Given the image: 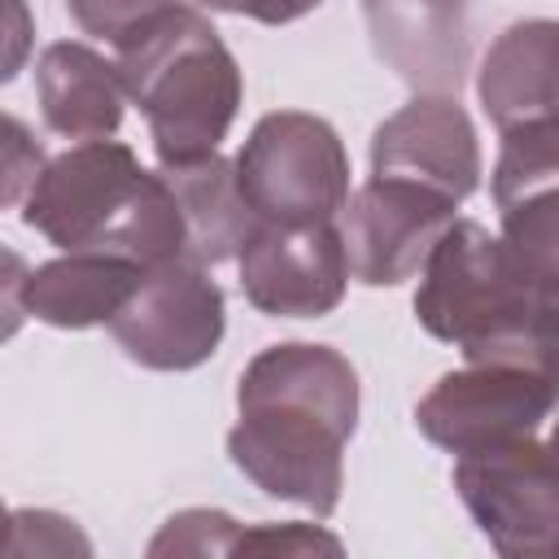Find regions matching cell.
I'll list each match as a JSON object with an SVG mask.
<instances>
[{"instance_id":"obj_1","label":"cell","mask_w":559,"mask_h":559,"mask_svg":"<svg viewBox=\"0 0 559 559\" xmlns=\"http://www.w3.org/2000/svg\"><path fill=\"white\" fill-rule=\"evenodd\" d=\"M358 428L354 362L314 341H280L249 358L236 384L227 459L266 498L328 520L345 489V445Z\"/></svg>"},{"instance_id":"obj_2","label":"cell","mask_w":559,"mask_h":559,"mask_svg":"<svg viewBox=\"0 0 559 559\" xmlns=\"http://www.w3.org/2000/svg\"><path fill=\"white\" fill-rule=\"evenodd\" d=\"M22 223L61 253L100 249L144 271L183 258V210L162 170H144L122 140H83L48 157L22 197Z\"/></svg>"},{"instance_id":"obj_3","label":"cell","mask_w":559,"mask_h":559,"mask_svg":"<svg viewBox=\"0 0 559 559\" xmlns=\"http://www.w3.org/2000/svg\"><path fill=\"white\" fill-rule=\"evenodd\" d=\"M118 70L162 166L218 153L245 100V79L201 9L175 0L118 48Z\"/></svg>"},{"instance_id":"obj_4","label":"cell","mask_w":559,"mask_h":559,"mask_svg":"<svg viewBox=\"0 0 559 559\" xmlns=\"http://www.w3.org/2000/svg\"><path fill=\"white\" fill-rule=\"evenodd\" d=\"M236 179L262 223H332L349 201V157L336 127L306 109L262 114L236 153Z\"/></svg>"},{"instance_id":"obj_5","label":"cell","mask_w":559,"mask_h":559,"mask_svg":"<svg viewBox=\"0 0 559 559\" xmlns=\"http://www.w3.org/2000/svg\"><path fill=\"white\" fill-rule=\"evenodd\" d=\"M454 493L507 559H559V450L533 437L459 454Z\"/></svg>"},{"instance_id":"obj_6","label":"cell","mask_w":559,"mask_h":559,"mask_svg":"<svg viewBox=\"0 0 559 559\" xmlns=\"http://www.w3.org/2000/svg\"><path fill=\"white\" fill-rule=\"evenodd\" d=\"M227 328V297L210 266L170 258L140 275L127 306L109 319L118 349L148 371H192L214 358Z\"/></svg>"},{"instance_id":"obj_7","label":"cell","mask_w":559,"mask_h":559,"mask_svg":"<svg viewBox=\"0 0 559 559\" xmlns=\"http://www.w3.org/2000/svg\"><path fill=\"white\" fill-rule=\"evenodd\" d=\"M555 406L559 393L546 376L520 362H467L415 402V428L450 454H476L533 437Z\"/></svg>"},{"instance_id":"obj_8","label":"cell","mask_w":559,"mask_h":559,"mask_svg":"<svg viewBox=\"0 0 559 559\" xmlns=\"http://www.w3.org/2000/svg\"><path fill=\"white\" fill-rule=\"evenodd\" d=\"M463 201L397 175H371L349 192L341 210V236L349 253V275L367 288H393L424 271L441 231L459 218Z\"/></svg>"},{"instance_id":"obj_9","label":"cell","mask_w":559,"mask_h":559,"mask_svg":"<svg viewBox=\"0 0 559 559\" xmlns=\"http://www.w3.org/2000/svg\"><path fill=\"white\" fill-rule=\"evenodd\" d=\"M240 293L253 310L271 319H323L345 301L349 253L332 223L275 227L262 223L258 236L236 258Z\"/></svg>"},{"instance_id":"obj_10","label":"cell","mask_w":559,"mask_h":559,"mask_svg":"<svg viewBox=\"0 0 559 559\" xmlns=\"http://www.w3.org/2000/svg\"><path fill=\"white\" fill-rule=\"evenodd\" d=\"M489 188L515 266L542 293H559V135L507 131Z\"/></svg>"},{"instance_id":"obj_11","label":"cell","mask_w":559,"mask_h":559,"mask_svg":"<svg viewBox=\"0 0 559 559\" xmlns=\"http://www.w3.org/2000/svg\"><path fill=\"white\" fill-rule=\"evenodd\" d=\"M371 175L419 179L454 201L480 188V140L450 92H419L371 135Z\"/></svg>"},{"instance_id":"obj_12","label":"cell","mask_w":559,"mask_h":559,"mask_svg":"<svg viewBox=\"0 0 559 559\" xmlns=\"http://www.w3.org/2000/svg\"><path fill=\"white\" fill-rule=\"evenodd\" d=\"M476 96L498 135H559V17L511 22L480 61Z\"/></svg>"},{"instance_id":"obj_13","label":"cell","mask_w":559,"mask_h":559,"mask_svg":"<svg viewBox=\"0 0 559 559\" xmlns=\"http://www.w3.org/2000/svg\"><path fill=\"white\" fill-rule=\"evenodd\" d=\"M140 275L144 266L131 258L100 253V249H74V253L31 266L26 275H9L4 306H9V319L31 314L61 332H79L96 323L109 328V319L135 293Z\"/></svg>"},{"instance_id":"obj_14","label":"cell","mask_w":559,"mask_h":559,"mask_svg":"<svg viewBox=\"0 0 559 559\" xmlns=\"http://www.w3.org/2000/svg\"><path fill=\"white\" fill-rule=\"evenodd\" d=\"M467 0H362L371 44L397 79L419 92H450L467 70Z\"/></svg>"},{"instance_id":"obj_15","label":"cell","mask_w":559,"mask_h":559,"mask_svg":"<svg viewBox=\"0 0 559 559\" xmlns=\"http://www.w3.org/2000/svg\"><path fill=\"white\" fill-rule=\"evenodd\" d=\"M35 92L48 131L83 144L114 140L122 127L127 83L118 61H105L96 48L79 39H57L35 61Z\"/></svg>"},{"instance_id":"obj_16","label":"cell","mask_w":559,"mask_h":559,"mask_svg":"<svg viewBox=\"0 0 559 559\" xmlns=\"http://www.w3.org/2000/svg\"><path fill=\"white\" fill-rule=\"evenodd\" d=\"M162 175L170 179L183 210V231H188L183 258L201 266L240 258L245 245L258 236L262 218L236 179V162H227L223 153H210L197 162L162 166Z\"/></svg>"},{"instance_id":"obj_17","label":"cell","mask_w":559,"mask_h":559,"mask_svg":"<svg viewBox=\"0 0 559 559\" xmlns=\"http://www.w3.org/2000/svg\"><path fill=\"white\" fill-rule=\"evenodd\" d=\"M245 524H236L227 511L192 507L162 524V533L148 542V555H231Z\"/></svg>"},{"instance_id":"obj_18","label":"cell","mask_w":559,"mask_h":559,"mask_svg":"<svg viewBox=\"0 0 559 559\" xmlns=\"http://www.w3.org/2000/svg\"><path fill=\"white\" fill-rule=\"evenodd\" d=\"M175 0H66V9H70V17L87 31V35H96V39H105V44H114V48H122L127 39H135L157 13H166Z\"/></svg>"},{"instance_id":"obj_19","label":"cell","mask_w":559,"mask_h":559,"mask_svg":"<svg viewBox=\"0 0 559 559\" xmlns=\"http://www.w3.org/2000/svg\"><path fill=\"white\" fill-rule=\"evenodd\" d=\"M266 550V555H310V550H332L341 555V537L310 528V524H245L236 537V550Z\"/></svg>"},{"instance_id":"obj_20","label":"cell","mask_w":559,"mask_h":559,"mask_svg":"<svg viewBox=\"0 0 559 559\" xmlns=\"http://www.w3.org/2000/svg\"><path fill=\"white\" fill-rule=\"evenodd\" d=\"M44 148L26 135V127H22V118H13V114H4V205H17L26 192H31V183H35V175L44 170Z\"/></svg>"},{"instance_id":"obj_21","label":"cell","mask_w":559,"mask_h":559,"mask_svg":"<svg viewBox=\"0 0 559 559\" xmlns=\"http://www.w3.org/2000/svg\"><path fill=\"white\" fill-rule=\"evenodd\" d=\"M201 9H214V13H236V17H253L262 26H284V22H297L306 13H314L323 0H197Z\"/></svg>"},{"instance_id":"obj_22","label":"cell","mask_w":559,"mask_h":559,"mask_svg":"<svg viewBox=\"0 0 559 559\" xmlns=\"http://www.w3.org/2000/svg\"><path fill=\"white\" fill-rule=\"evenodd\" d=\"M9 17H13V48H9L4 79H13V74H17V66H22V44H26V4H22V0H9Z\"/></svg>"},{"instance_id":"obj_23","label":"cell","mask_w":559,"mask_h":559,"mask_svg":"<svg viewBox=\"0 0 559 559\" xmlns=\"http://www.w3.org/2000/svg\"><path fill=\"white\" fill-rule=\"evenodd\" d=\"M550 445L559 450V419H555V432H550Z\"/></svg>"}]
</instances>
